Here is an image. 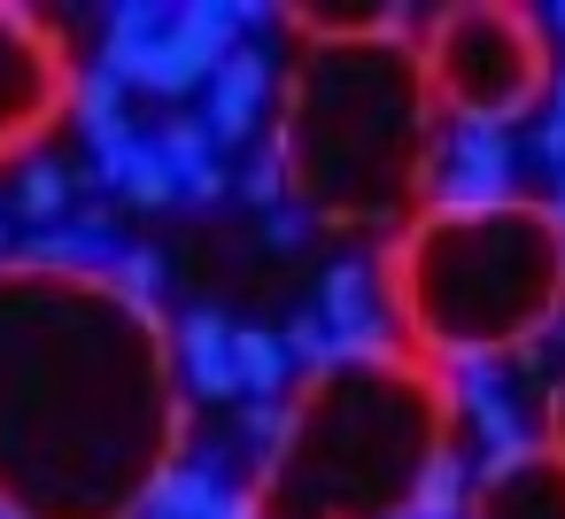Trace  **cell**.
Instances as JSON below:
<instances>
[{
    "instance_id": "cell-1",
    "label": "cell",
    "mask_w": 565,
    "mask_h": 519,
    "mask_svg": "<svg viewBox=\"0 0 565 519\" xmlns=\"http://www.w3.org/2000/svg\"><path fill=\"white\" fill-rule=\"evenodd\" d=\"M194 411L171 395L163 310L109 272L0 264V511L132 519Z\"/></svg>"
},
{
    "instance_id": "cell-2",
    "label": "cell",
    "mask_w": 565,
    "mask_h": 519,
    "mask_svg": "<svg viewBox=\"0 0 565 519\" xmlns=\"http://www.w3.org/2000/svg\"><path fill=\"white\" fill-rule=\"evenodd\" d=\"M271 156L287 171V202L310 225H395L426 194L434 156V86L411 32L387 40H302Z\"/></svg>"
},
{
    "instance_id": "cell-3",
    "label": "cell",
    "mask_w": 565,
    "mask_h": 519,
    "mask_svg": "<svg viewBox=\"0 0 565 519\" xmlns=\"http://www.w3.org/2000/svg\"><path fill=\"white\" fill-rule=\"evenodd\" d=\"M449 449L441 364L380 357L310 372L287 403L279 449L256 473L264 519H395Z\"/></svg>"
},
{
    "instance_id": "cell-4",
    "label": "cell",
    "mask_w": 565,
    "mask_h": 519,
    "mask_svg": "<svg viewBox=\"0 0 565 519\" xmlns=\"http://www.w3.org/2000/svg\"><path fill=\"white\" fill-rule=\"evenodd\" d=\"M387 303L441 372L519 357L565 310V225L526 194L495 210H418L387 248Z\"/></svg>"
},
{
    "instance_id": "cell-5",
    "label": "cell",
    "mask_w": 565,
    "mask_h": 519,
    "mask_svg": "<svg viewBox=\"0 0 565 519\" xmlns=\"http://www.w3.org/2000/svg\"><path fill=\"white\" fill-rule=\"evenodd\" d=\"M418 63H426L434 109L457 117V125L511 133L550 94V32H542L534 9H488V0L441 9Z\"/></svg>"
},
{
    "instance_id": "cell-6",
    "label": "cell",
    "mask_w": 565,
    "mask_h": 519,
    "mask_svg": "<svg viewBox=\"0 0 565 519\" xmlns=\"http://www.w3.org/2000/svg\"><path fill=\"white\" fill-rule=\"evenodd\" d=\"M71 47H55V32H40L24 9H0V156L40 140L71 109Z\"/></svg>"
},
{
    "instance_id": "cell-7",
    "label": "cell",
    "mask_w": 565,
    "mask_h": 519,
    "mask_svg": "<svg viewBox=\"0 0 565 519\" xmlns=\"http://www.w3.org/2000/svg\"><path fill=\"white\" fill-rule=\"evenodd\" d=\"M271 9H248V0H186L171 9V24L156 32V47L140 55L132 71V94H156V102H186L217 78V63L241 47V24H264Z\"/></svg>"
},
{
    "instance_id": "cell-8",
    "label": "cell",
    "mask_w": 565,
    "mask_h": 519,
    "mask_svg": "<svg viewBox=\"0 0 565 519\" xmlns=\"http://www.w3.org/2000/svg\"><path fill=\"white\" fill-rule=\"evenodd\" d=\"M519 202V148L495 125H434V156H426V210H495Z\"/></svg>"
},
{
    "instance_id": "cell-9",
    "label": "cell",
    "mask_w": 565,
    "mask_h": 519,
    "mask_svg": "<svg viewBox=\"0 0 565 519\" xmlns=\"http://www.w3.org/2000/svg\"><path fill=\"white\" fill-rule=\"evenodd\" d=\"M465 519H565V449L542 434L511 457H480Z\"/></svg>"
},
{
    "instance_id": "cell-10",
    "label": "cell",
    "mask_w": 565,
    "mask_h": 519,
    "mask_svg": "<svg viewBox=\"0 0 565 519\" xmlns=\"http://www.w3.org/2000/svg\"><path fill=\"white\" fill-rule=\"evenodd\" d=\"M441 380H449V395L465 403V419H472V434H480V457H511V449L542 442V434L526 426V395H519V380H511L503 364H449Z\"/></svg>"
},
{
    "instance_id": "cell-11",
    "label": "cell",
    "mask_w": 565,
    "mask_h": 519,
    "mask_svg": "<svg viewBox=\"0 0 565 519\" xmlns=\"http://www.w3.org/2000/svg\"><path fill=\"white\" fill-rule=\"evenodd\" d=\"M271 86H279V71H271L264 47H233V55L217 63V78L202 86V94H210V102H202V125L217 133V148H241V140L271 117Z\"/></svg>"
},
{
    "instance_id": "cell-12",
    "label": "cell",
    "mask_w": 565,
    "mask_h": 519,
    "mask_svg": "<svg viewBox=\"0 0 565 519\" xmlns=\"http://www.w3.org/2000/svg\"><path fill=\"white\" fill-rule=\"evenodd\" d=\"M171 357H179V380L202 395V403H233L241 395V364H233V318L225 310H186L171 326Z\"/></svg>"
},
{
    "instance_id": "cell-13",
    "label": "cell",
    "mask_w": 565,
    "mask_h": 519,
    "mask_svg": "<svg viewBox=\"0 0 565 519\" xmlns=\"http://www.w3.org/2000/svg\"><path fill=\"white\" fill-rule=\"evenodd\" d=\"M156 148H163V163L179 171V202L210 210V202L233 187V171H225V148H217V133H210L202 117H171V125L156 133Z\"/></svg>"
},
{
    "instance_id": "cell-14",
    "label": "cell",
    "mask_w": 565,
    "mask_h": 519,
    "mask_svg": "<svg viewBox=\"0 0 565 519\" xmlns=\"http://www.w3.org/2000/svg\"><path fill=\"white\" fill-rule=\"evenodd\" d=\"M387 287H380V272L372 264H356V256H341V264H326V279H318V318L333 326V333H364V326H387V303H380Z\"/></svg>"
},
{
    "instance_id": "cell-15",
    "label": "cell",
    "mask_w": 565,
    "mask_h": 519,
    "mask_svg": "<svg viewBox=\"0 0 565 519\" xmlns=\"http://www.w3.org/2000/svg\"><path fill=\"white\" fill-rule=\"evenodd\" d=\"M71 202H78V171H71V163H55V156H32V163L17 171L9 218H17V225H32V233H55V225H71Z\"/></svg>"
},
{
    "instance_id": "cell-16",
    "label": "cell",
    "mask_w": 565,
    "mask_h": 519,
    "mask_svg": "<svg viewBox=\"0 0 565 519\" xmlns=\"http://www.w3.org/2000/svg\"><path fill=\"white\" fill-rule=\"evenodd\" d=\"M125 102H132V86H117L102 63H94V71H78V86H71V117H78L86 148H109V140H125V133H132Z\"/></svg>"
},
{
    "instance_id": "cell-17",
    "label": "cell",
    "mask_w": 565,
    "mask_h": 519,
    "mask_svg": "<svg viewBox=\"0 0 565 519\" xmlns=\"http://www.w3.org/2000/svg\"><path fill=\"white\" fill-rule=\"evenodd\" d=\"M171 24V9H156V0H125V9H109V40H102V71L117 86H132L140 55L156 47V32Z\"/></svg>"
},
{
    "instance_id": "cell-18",
    "label": "cell",
    "mask_w": 565,
    "mask_h": 519,
    "mask_svg": "<svg viewBox=\"0 0 565 519\" xmlns=\"http://www.w3.org/2000/svg\"><path fill=\"white\" fill-rule=\"evenodd\" d=\"M217 496H225L217 457H186V465H171V473L156 480V511H163V519H210Z\"/></svg>"
},
{
    "instance_id": "cell-19",
    "label": "cell",
    "mask_w": 565,
    "mask_h": 519,
    "mask_svg": "<svg viewBox=\"0 0 565 519\" xmlns=\"http://www.w3.org/2000/svg\"><path fill=\"white\" fill-rule=\"evenodd\" d=\"M117 194H125L132 210H171V202H179V171L163 163V148H156V133H132V148H125V179H117Z\"/></svg>"
},
{
    "instance_id": "cell-20",
    "label": "cell",
    "mask_w": 565,
    "mask_h": 519,
    "mask_svg": "<svg viewBox=\"0 0 565 519\" xmlns=\"http://www.w3.org/2000/svg\"><path fill=\"white\" fill-rule=\"evenodd\" d=\"M233 364H241V395H271L279 403V388H287V341L271 333V326H233Z\"/></svg>"
},
{
    "instance_id": "cell-21",
    "label": "cell",
    "mask_w": 565,
    "mask_h": 519,
    "mask_svg": "<svg viewBox=\"0 0 565 519\" xmlns=\"http://www.w3.org/2000/svg\"><path fill=\"white\" fill-rule=\"evenodd\" d=\"M109 279H117V295L125 303H140V310H163V256L156 248H117V264H109Z\"/></svg>"
},
{
    "instance_id": "cell-22",
    "label": "cell",
    "mask_w": 565,
    "mask_h": 519,
    "mask_svg": "<svg viewBox=\"0 0 565 519\" xmlns=\"http://www.w3.org/2000/svg\"><path fill=\"white\" fill-rule=\"evenodd\" d=\"M279 341H287V364H302V372H333V326H326L318 310H302Z\"/></svg>"
},
{
    "instance_id": "cell-23",
    "label": "cell",
    "mask_w": 565,
    "mask_h": 519,
    "mask_svg": "<svg viewBox=\"0 0 565 519\" xmlns=\"http://www.w3.org/2000/svg\"><path fill=\"white\" fill-rule=\"evenodd\" d=\"M233 187H241V202H256L264 218L287 202V171H279V156H271V148H264V156H248V163L233 171Z\"/></svg>"
},
{
    "instance_id": "cell-24",
    "label": "cell",
    "mask_w": 565,
    "mask_h": 519,
    "mask_svg": "<svg viewBox=\"0 0 565 519\" xmlns=\"http://www.w3.org/2000/svg\"><path fill=\"white\" fill-rule=\"evenodd\" d=\"M279 426H287V403H271V395H248L241 403V442L256 449V465L279 449Z\"/></svg>"
},
{
    "instance_id": "cell-25",
    "label": "cell",
    "mask_w": 565,
    "mask_h": 519,
    "mask_svg": "<svg viewBox=\"0 0 565 519\" xmlns=\"http://www.w3.org/2000/svg\"><path fill=\"white\" fill-rule=\"evenodd\" d=\"M264 241H271V248H302V241H310V218H302L295 202H279V210L264 218Z\"/></svg>"
},
{
    "instance_id": "cell-26",
    "label": "cell",
    "mask_w": 565,
    "mask_h": 519,
    "mask_svg": "<svg viewBox=\"0 0 565 519\" xmlns=\"http://www.w3.org/2000/svg\"><path fill=\"white\" fill-rule=\"evenodd\" d=\"M210 519H264V504H256V488H225Z\"/></svg>"
},
{
    "instance_id": "cell-27",
    "label": "cell",
    "mask_w": 565,
    "mask_h": 519,
    "mask_svg": "<svg viewBox=\"0 0 565 519\" xmlns=\"http://www.w3.org/2000/svg\"><path fill=\"white\" fill-rule=\"evenodd\" d=\"M542 403H550V442H557V449H565V388H550V395H542Z\"/></svg>"
},
{
    "instance_id": "cell-28",
    "label": "cell",
    "mask_w": 565,
    "mask_h": 519,
    "mask_svg": "<svg viewBox=\"0 0 565 519\" xmlns=\"http://www.w3.org/2000/svg\"><path fill=\"white\" fill-rule=\"evenodd\" d=\"M542 32H557V40H565V0H557V9H542Z\"/></svg>"
},
{
    "instance_id": "cell-29",
    "label": "cell",
    "mask_w": 565,
    "mask_h": 519,
    "mask_svg": "<svg viewBox=\"0 0 565 519\" xmlns=\"http://www.w3.org/2000/svg\"><path fill=\"white\" fill-rule=\"evenodd\" d=\"M550 218H557V225H565V179H557V194H550Z\"/></svg>"
},
{
    "instance_id": "cell-30",
    "label": "cell",
    "mask_w": 565,
    "mask_h": 519,
    "mask_svg": "<svg viewBox=\"0 0 565 519\" xmlns=\"http://www.w3.org/2000/svg\"><path fill=\"white\" fill-rule=\"evenodd\" d=\"M550 94H557V109H565V71H557V78H550Z\"/></svg>"
},
{
    "instance_id": "cell-31",
    "label": "cell",
    "mask_w": 565,
    "mask_h": 519,
    "mask_svg": "<svg viewBox=\"0 0 565 519\" xmlns=\"http://www.w3.org/2000/svg\"><path fill=\"white\" fill-rule=\"evenodd\" d=\"M0 264H9V218H0Z\"/></svg>"
},
{
    "instance_id": "cell-32",
    "label": "cell",
    "mask_w": 565,
    "mask_h": 519,
    "mask_svg": "<svg viewBox=\"0 0 565 519\" xmlns=\"http://www.w3.org/2000/svg\"><path fill=\"white\" fill-rule=\"evenodd\" d=\"M0 519H9V511H0Z\"/></svg>"
}]
</instances>
